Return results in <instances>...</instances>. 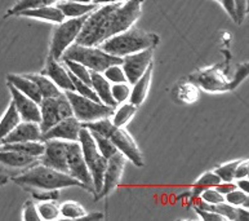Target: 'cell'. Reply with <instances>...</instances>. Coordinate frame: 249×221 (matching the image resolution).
I'll return each mask as SVG.
<instances>
[{
	"mask_svg": "<svg viewBox=\"0 0 249 221\" xmlns=\"http://www.w3.org/2000/svg\"><path fill=\"white\" fill-rule=\"evenodd\" d=\"M143 0H126L123 3L104 4L87 16L75 43L100 45L108 37L123 33L141 17Z\"/></svg>",
	"mask_w": 249,
	"mask_h": 221,
	"instance_id": "6da1fadb",
	"label": "cell"
},
{
	"mask_svg": "<svg viewBox=\"0 0 249 221\" xmlns=\"http://www.w3.org/2000/svg\"><path fill=\"white\" fill-rule=\"evenodd\" d=\"M219 3L222 4L223 9L226 11V13L230 16L231 18L236 22V11H235V3L234 0H218Z\"/></svg>",
	"mask_w": 249,
	"mask_h": 221,
	"instance_id": "f6af8a7d",
	"label": "cell"
},
{
	"mask_svg": "<svg viewBox=\"0 0 249 221\" xmlns=\"http://www.w3.org/2000/svg\"><path fill=\"white\" fill-rule=\"evenodd\" d=\"M57 1H61V0H57Z\"/></svg>",
	"mask_w": 249,
	"mask_h": 221,
	"instance_id": "f5cc1de1",
	"label": "cell"
},
{
	"mask_svg": "<svg viewBox=\"0 0 249 221\" xmlns=\"http://www.w3.org/2000/svg\"><path fill=\"white\" fill-rule=\"evenodd\" d=\"M78 141L80 144V147H82L84 161H86L88 169L92 175L93 190L96 193L97 198H100L101 189H102V184H104V173L106 166H107V159L100 153V150L94 143L93 136H92L89 129L84 126L79 132Z\"/></svg>",
	"mask_w": 249,
	"mask_h": 221,
	"instance_id": "8992f818",
	"label": "cell"
},
{
	"mask_svg": "<svg viewBox=\"0 0 249 221\" xmlns=\"http://www.w3.org/2000/svg\"><path fill=\"white\" fill-rule=\"evenodd\" d=\"M158 43H159V37L156 34L146 33L141 29L132 26L128 30L104 40L98 47L108 55L124 57L132 53L141 52L143 49L155 48Z\"/></svg>",
	"mask_w": 249,
	"mask_h": 221,
	"instance_id": "3957f363",
	"label": "cell"
},
{
	"mask_svg": "<svg viewBox=\"0 0 249 221\" xmlns=\"http://www.w3.org/2000/svg\"><path fill=\"white\" fill-rule=\"evenodd\" d=\"M44 153L39 157V162L54 169L67 172V141L57 139L44 140Z\"/></svg>",
	"mask_w": 249,
	"mask_h": 221,
	"instance_id": "7c38bea8",
	"label": "cell"
},
{
	"mask_svg": "<svg viewBox=\"0 0 249 221\" xmlns=\"http://www.w3.org/2000/svg\"><path fill=\"white\" fill-rule=\"evenodd\" d=\"M30 79H33L35 84L37 86L39 91H40L41 96L44 97H56L60 96L63 91H61L58 87L53 83L51 78H48L45 74H26Z\"/></svg>",
	"mask_w": 249,
	"mask_h": 221,
	"instance_id": "484cf974",
	"label": "cell"
},
{
	"mask_svg": "<svg viewBox=\"0 0 249 221\" xmlns=\"http://www.w3.org/2000/svg\"><path fill=\"white\" fill-rule=\"evenodd\" d=\"M25 141H43V131H41L40 124L36 122L21 120L13 128V131L1 141V144L25 143Z\"/></svg>",
	"mask_w": 249,
	"mask_h": 221,
	"instance_id": "2e32d148",
	"label": "cell"
},
{
	"mask_svg": "<svg viewBox=\"0 0 249 221\" xmlns=\"http://www.w3.org/2000/svg\"><path fill=\"white\" fill-rule=\"evenodd\" d=\"M126 158L120 151H116L114 155L107 159V166L104 173V184L101 189L100 197H106L119 185L123 176L124 167H125Z\"/></svg>",
	"mask_w": 249,
	"mask_h": 221,
	"instance_id": "4fadbf2b",
	"label": "cell"
},
{
	"mask_svg": "<svg viewBox=\"0 0 249 221\" xmlns=\"http://www.w3.org/2000/svg\"><path fill=\"white\" fill-rule=\"evenodd\" d=\"M219 183H221V179H219L218 175L214 171H209V172L203 173L197 179L195 185H194V194H195V197H197V195H200V193L203 190L208 189V187L217 186Z\"/></svg>",
	"mask_w": 249,
	"mask_h": 221,
	"instance_id": "4dcf8cb0",
	"label": "cell"
},
{
	"mask_svg": "<svg viewBox=\"0 0 249 221\" xmlns=\"http://www.w3.org/2000/svg\"><path fill=\"white\" fill-rule=\"evenodd\" d=\"M102 74H104L105 78L107 79L111 84L126 82L125 73H124L123 68H122V65H111Z\"/></svg>",
	"mask_w": 249,
	"mask_h": 221,
	"instance_id": "d590c367",
	"label": "cell"
},
{
	"mask_svg": "<svg viewBox=\"0 0 249 221\" xmlns=\"http://www.w3.org/2000/svg\"><path fill=\"white\" fill-rule=\"evenodd\" d=\"M87 16L78 17V18H66L61 23H57V26L53 30L49 56L53 57L54 60L61 61L65 51L76 40Z\"/></svg>",
	"mask_w": 249,
	"mask_h": 221,
	"instance_id": "ba28073f",
	"label": "cell"
},
{
	"mask_svg": "<svg viewBox=\"0 0 249 221\" xmlns=\"http://www.w3.org/2000/svg\"><path fill=\"white\" fill-rule=\"evenodd\" d=\"M67 173H70L71 176L82 181L89 190H93V180L90 175L88 166H87L84 157H83L82 147L79 141H67Z\"/></svg>",
	"mask_w": 249,
	"mask_h": 221,
	"instance_id": "30bf717a",
	"label": "cell"
},
{
	"mask_svg": "<svg viewBox=\"0 0 249 221\" xmlns=\"http://www.w3.org/2000/svg\"><path fill=\"white\" fill-rule=\"evenodd\" d=\"M19 122H21V116H19L18 111L16 109L15 104L11 102L9 106H8V109L4 112V115L1 116V119H0V144L13 131V128Z\"/></svg>",
	"mask_w": 249,
	"mask_h": 221,
	"instance_id": "d4e9b609",
	"label": "cell"
},
{
	"mask_svg": "<svg viewBox=\"0 0 249 221\" xmlns=\"http://www.w3.org/2000/svg\"><path fill=\"white\" fill-rule=\"evenodd\" d=\"M54 3H57V0H17L15 5L8 9L5 17L17 16L19 12L27 11V9H35V8L44 7V5H52Z\"/></svg>",
	"mask_w": 249,
	"mask_h": 221,
	"instance_id": "f1b7e54d",
	"label": "cell"
},
{
	"mask_svg": "<svg viewBox=\"0 0 249 221\" xmlns=\"http://www.w3.org/2000/svg\"><path fill=\"white\" fill-rule=\"evenodd\" d=\"M197 215L200 216L201 220H207V221H223L225 219L221 216L219 214H217L216 211H211V210H200V208H196Z\"/></svg>",
	"mask_w": 249,
	"mask_h": 221,
	"instance_id": "ee69618b",
	"label": "cell"
},
{
	"mask_svg": "<svg viewBox=\"0 0 249 221\" xmlns=\"http://www.w3.org/2000/svg\"><path fill=\"white\" fill-rule=\"evenodd\" d=\"M122 58H123L122 68L125 73L126 82L132 86L141 78L150 65L153 64L154 48L143 49L141 52L132 53V55L124 56Z\"/></svg>",
	"mask_w": 249,
	"mask_h": 221,
	"instance_id": "8fae6325",
	"label": "cell"
},
{
	"mask_svg": "<svg viewBox=\"0 0 249 221\" xmlns=\"http://www.w3.org/2000/svg\"><path fill=\"white\" fill-rule=\"evenodd\" d=\"M61 60H72L80 62L90 72L104 73L111 65H122V57L112 56L101 49L98 45L71 44L65 51Z\"/></svg>",
	"mask_w": 249,
	"mask_h": 221,
	"instance_id": "5b68a950",
	"label": "cell"
},
{
	"mask_svg": "<svg viewBox=\"0 0 249 221\" xmlns=\"http://www.w3.org/2000/svg\"><path fill=\"white\" fill-rule=\"evenodd\" d=\"M216 1H218V0H216Z\"/></svg>",
	"mask_w": 249,
	"mask_h": 221,
	"instance_id": "db71d44e",
	"label": "cell"
},
{
	"mask_svg": "<svg viewBox=\"0 0 249 221\" xmlns=\"http://www.w3.org/2000/svg\"><path fill=\"white\" fill-rule=\"evenodd\" d=\"M235 181V185L238 189L240 190L246 191V193H249V181H248V177H243V179H238V180H234Z\"/></svg>",
	"mask_w": 249,
	"mask_h": 221,
	"instance_id": "7dc6e473",
	"label": "cell"
},
{
	"mask_svg": "<svg viewBox=\"0 0 249 221\" xmlns=\"http://www.w3.org/2000/svg\"><path fill=\"white\" fill-rule=\"evenodd\" d=\"M67 100L70 102L71 109L75 118H78L83 124L96 122L102 118H108L112 115L114 109L112 106H107L102 102L94 101L92 98L84 97L76 93L75 91H65Z\"/></svg>",
	"mask_w": 249,
	"mask_h": 221,
	"instance_id": "52a82bcc",
	"label": "cell"
},
{
	"mask_svg": "<svg viewBox=\"0 0 249 221\" xmlns=\"http://www.w3.org/2000/svg\"><path fill=\"white\" fill-rule=\"evenodd\" d=\"M130 90H132V88H130V84L128 82L111 84L112 98L115 100V102L118 105H119V104H123V102H125L126 100L129 98Z\"/></svg>",
	"mask_w": 249,
	"mask_h": 221,
	"instance_id": "836d02e7",
	"label": "cell"
},
{
	"mask_svg": "<svg viewBox=\"0 0 249 221\" xmlns=\"http://www.w3.org/2000/svg\"><path fill=\"white\" fill-rule=\"evenodd\" d=\"M89 219H92V220H100V219H104V215L102 214H90V215L87 214L86 216L80 219V220H89Z\"/></svg>",
	"mask_w": 249,
	"mask_h": 221,
	"instance_id": "f907efd6",
	"label": "cell"
},
{
	"mask_svg": "<svg viewBox=\"0 0 249 221\" xmlns=\"http://www.w3.org/2000/svg\"><path fill=\"white\" fill-rule=\"evenodd\" d=\"M153 72H154V64H151L147 68L143 75H142L141 78L138 79L137 82L132 84L133 88L130 90V94H129V102L130 104H133L138 108L140 105L143 104V101L147 97V94H149L150 91V86H151V79H153Z\"/></svg>",
	"mask_w": 249,
	"mask_h": 221,
	"instance_id": "d6986e66",
	"label": "cell"
},
{
	"mask_svg": "<svg viewBox=\"0 0 249 221\" xmlns=\"http://www.w3.org/2000/svg\"><path fill=\"white\" fill-rule=\"evenodd\" d=\"M39 158L25 155V154L17 153L13 150L0 149V168L13 169V171H21V169L29 168L34 163H36Z\"/></svg>",
	"mask_w": 249,
	"mask_h": 221,
	"instance_id": "ac0fdd59",
	"label": "cell"
},
{
	"mask_svg": "<svg viewBox=\"0 0 249 221\" xmlns=\"http://www.w3.org/2000/svg\"><path fill=\"white\" fill-rule=\"evenodd\" d=\"M225 201L235 207L242 206L244 207V208H248L249 197L248 193L240 190V189L236 187V189H234V190L230 191V193H227V194L225 195Z\"/></svg>",
	"mask_w": 249,
	"mask_h": 221,
	"instance_id": "e575fe53",
	"label": "cell"
},
{
	"mask_svg": "<svg viewBox=\"0 0 249 221\" xmlns=\"http://www.w3.org/2000/svg\"><path fill=\"white\" fill-rule=\"evenodd\" d=\"M75 1H79V3L90 4V3H94V1H96V0H75Z\"/></svg>",
	"mask_w": 249,
	"mask_h": 221,
	"instance_id": "816d5d0a",
	"label": "cell"
},
{
	"mask_svg": "<svg viewBox=\"0 0 249 221\" xmlns=\"http://www.w3.org/2000/svg\"><path fill=\"white\" fill-rule=\"evenodd\" d=\"M8 88L11 91L12 94V102L15 104L16 109L18 111L21 120H26V122H36L40 124L41 115H40V106L37 102L27 97L26 94L19 92L16 87L8 83Z\"/></svg>",
	"mask_w": 249,
	"mask_h": 221,
	"instance_id": "9a60e30c",
	"label": "cell"
},
{
	"mask_svg": "<svg viewBox=\"0 0 249 221\" xmlns=\"http://www.w3.org/2000/svg\"><path fill=\"white\" fill-rule=\"evenodd\" d=\"M238 163L239 161H231V162H227V163H223V165L218 166V167L214 169V172L218 175L221 181H234L235 168H236Z\"/></svg>",
	"mask_w": 249,
	"mask_h": 221,
	"instance_id": "8d00e7d4",
	"label": "cell"
},
{
	"mask_svg": "<svg viewBox=\"0 0 249 221\" xmlns=\"http://www.w3.org/2000/svg\"><path fill=\"white\" fill-rule=\"evenodd\" d=\"M17 16L35 19H43V21H48V22L53 23H61L62 21L66 19L62 11L57 7V4L56 5L54 4H52V5H44V7L35 8V9H27V11L19 12Z\"/></svg>",
	"mask_w": 249,
	"mask_h": 221,
	"instance_id": "ffe728a7",
	"label": "cell"
},
{
	"mask_svg": "<svg viewBox=\"0 0 249 221\" xmlns=\"http://www.w3.org/2000/svg\"><path fill=\"white\" fill-rule=\"evenodd\" d=\"M90 87L93 88L102 104L107 106H112V108L118 106L115 100L112 98L111 83L105 78L102 73L90 72Z\"/></svg>",
	"mask_w": 249,
	"mask_h": 221,
	"instance_id": "44dd1931",
	"label": "cell"
},
{
	"mask_svg": "<svg viewBox=\"0 0 249 221\" xmlns=\"http://www.w3.org/2000/svg\"><path fill=\"white\" fill-rule=\"evenodd\" d=\"M137 111V106L130 102H123L122 105H118V109H114L112 115L110 116L112 124L116 127H124L128 122L134 116Z\"/></svg>",
	"mask_w": 249,
	"mask_h": 221,
	"instance_id": "4316f807",
	"label": "cell"
},
{
	"mask_svg": "<svg viewBox=\"0 0 249 221\" xmlns=\"http://www.w3.org/2000/svg\"><path fill=\"white\" fill-rule=\"evenodd\" d=\"M62 64L66 66V69L71 74L76 76L78 79H80L82 82L87 83L90 86V70L88 68H86L84 65H82L80 62H76V61L72 60H61Z\"/></svg>",
	"mask_w": 249,
	"mask_h": 221,
	"instance_id": "1f68e13d",
	"label": "cell"
},
{
	"mask_svg": "<svg viewBox=\"0 0 249 221\" xmlns=\"http://www.w3.org/2000/svg\"><path fill=\"white\" fill-rule=\"evenodd\" d=\"M83 123L74 115L65 118L57 124H54L48 131L43 132V141L44 140L57 139L63 141H78L79 132L82 129Z\"/></svg>",
	"mask_w": 249,
	"mask_h": 221,
	"instance_id": "5bb4252c",
	"label": "cell"
},
{
	"mask_svg": "<svg viewBox=\"0 0 249 221\" xmlns=\"http://www.w3.org/2000/svg\"><path fill=\"white\" fill-rule=\"evenodd\" d=\"M7 79L8 83L12 84L13 87H16L19 92H22L23 94H26L27 97H30L31 100H34L37 104H40V101L43 100L40 91H39V88H37V86L35 84L33 79L29 78L26 74H9L7 76Z\"/></svg>",
	"mask_w": 249,
	"mask_h": 221,
	"instance_id": "7402d4cb",
	"label": "cell"
},
{
	"mask_svg": "<svg viewBox=\"0 0 249 221\" xmlns=\"http://www.w3.org/2000/svg\"><path fill=\"white\" fill-rule=\"evenodd\" d=\"M179 97H182L183 101L186 102H193L196 101L197 97H199V91L194 84H185L179 88L178 92Z\"/></svg>",
	"mask_w": 249,
	"mask_h": 221,
	"instance_id": "ab89813d",
	"label": "cell"
},
{
	"mask_svg": "<svg viewBox=\"0 0 249 221\" xmlns=\"http://www.w3.org/2000/svg\"><path fill=\"white\" fill-rule=\"evenodd\" d=\"M22 220H25V221L41 220L40 215H39V212H37L36 203L34 202V201H27V202L25 203V206H23Z\"/></svg>",
	"mask_w": 249,
	"mask_h": 221,
	"instance_id": "60d3db41",
	"label": "cell"
},
{
	"mask_svg": "<svg viewBox=\"0 0 249 221\" xmlns=\"http://www.w3.org/2000/svg\"><path fill=\"white\" fill-rule=\"evenodd\" d=\"M249 173V161L248 159H243V161H239L236 168H235V180L238 179H243V177H248Z\"/></svg>",
	"mask_w": 249,
	"mask_h": 221,
	"instance_id": "7bdbcfd3",
	"label": "cell"
},
{
	"mask_svg": "<svg viewBox=\"0 0 249 221\" xmlns=\"http://www.w3.org/2000/svg\"><path fill=\"white\" fill-rule=\"evenodd\" d=\"M60 212L63 219H70V220H80L87 215L86 208L75 201L63 202L60 206Z\"/></svg>",
	"mask_w": 249,
	"mask_h": 221,
	"instance_id": "f546056e",
	"label": "cell"
},
{
	"mask_svg": "<svg viewBox=\"0 0 249 221\" xmlns=\"http://www.w3.org/2000/svg\"><path fill=\"white\" fill-rule=\"evenodd\" d=\"M235 11H236V23L242 25L248 12V0H234Z\"/></svg>",
	"mask_w": 249,
	"mask_h": 221,
	"instance_id": "b9f144b4",
	"label": "cell"
},
{
	"mask_svg": "<svg viewBox=\"0 0 249 221\" xmlns=\"http://www.w3.org/2000/svg\"><path fill=\"white\" fill-rule=\"evenodd\" d=\"M16 184L21 185L23 187H30L35 190L40 191H52L66 189V187H83L89 190L82 181L75 179L67 172H62L58 169L43 165V163H34L29 168L19 173L15 179Z\"/></svg>",
	"mask_w": 249,
	"mask_h": 221,
	"instance_id": "7a4b0ae2",
	"label": "cell"
},
{
	"mask_svg": "<svg viewBox=\"0 0 249 221\" xmlns=\"http://www.w3.org/2000/svg\"><path fill=\"white\" fill-rule=\"evenodd\" d=\"M44 74L53 80L61 91H74L72 80L70 78V73L66 69V66L62 64V61L54 60L53 57L48 56L47 62H45Z\"/></svg>",
	"mask_w": 249,
	"mask_h": 221,
	"instance_id": "e0dca14e",
	"label": "cell"
},
{
	"mask_svg": "<svg viewBox=\"0 0 249 221\" xmlns=\"http://www.w3.org/2000/svg\"><path fill=\"white\" fill-rule=\"evenodd\" d=\"M44 141H25V143H12V144H1L0 149L13 150L17 153L30 155V157L39 158L44 153Z\"/></svg>",
	"mask_w": 249,
	"mask_h": 221,
	"instance_id": "cb8c5ba5",
	"label": "cell"
},
{
	"mask_svg": "<svg viewBox=\"0 0 249 221\" xmlns=\"http://www.w3.org/2000/svg\"><path fill=\"white\" fill-rule=\"evenodd\" d=\"M36 207L41 220H57L61 218L60 204L56 202V199L39 201Z\"/></svg>",
	"mask_w": 249,
	"mask_h": 221,
	"instance_id": "83f0119b",
	"label": "cell"
},
{
	"mask_svg": "<svg viewBox=\"0 0 249 221\" xmlns=\"http://www.w3.org/2000/svg\"><path fill=\"white\" fill-rule=\"evenodd\" d=\"M200 199L209 204H217L225 201V195H222L216 187H208L200 193Z\"/></svg>",
	"mask_w": 249,
	"mask_h": 221,
	"instance_id": "f35d334b",
	"label": "cell"
},
{
	"mask_svg": "<svg viewBox=\"0 0 249 221\" xmlns=\"http://www.w3.org/2000/svg\"><path fill=\"white\" fill-rule=\"evenodd\" d=\"M57 7L62 11L66 18H78V17L89 15L90 12H93L98 5L94 3H79L75 0H61L57 3Z\"/></svg>",
	"mask_w": 249,
	"mask_h": 221,
	"instance_id": "603a6c76",
	"label": "cell"
},
{
	"mask_svg": "<svg viewBox=\"0 0 249 221\" xmlns=\"http://www.w3.org/2000/svg\"><path fill=\"white\" fill-rule=\"evenodd\" d=\"M236 220H248V208L239 206L236 208Z\"/></svg>",
	"mask_w": 249,
	"mask_h": 221,
	"instance_id": "c3c4849f",
	"label": "cell"
},
{
	"mask_svg": "<svg viewBox=\"0 0 249 221\" xmlns=\"http://www.w3.org/2000/svg\"><path fill=\"white\" fill-rule=\"evenodd\" d=\"M214 187H216L221 194L226 195L227 193H230V191H232L234 189H236V185H235V181H221V183Z\"/></svg>",
	"mask_w": 249,
	"mask_h": 221,
	"instance_id": "bcb514c9",
	"label": "cell"
},
{
	"mask_svg": "<svg viewBox=\"0 0 249 221\" xmlns=\"http://www.w3.org/2000/svg\"><path fill=\"white\" fill-rule=\"evenodd\" d=\"M236 208L238 207L232 206L230 203H227L226 201L212 206V211H216L217 214L221 215L225 220H236Z\"/></svg>",
	"mask_w": 249,
	"mask_h": 221,
	"instance_id": "74e56055",
	"label": "cell"
},
{
	"mask_svg": "<svg viewBox=\"0 0 249 221\" xmlns=\"http://www.w3.org/2000/svg\"><path fill=\"white\" fill-rule=\"evenodd\" d=\"M40 106V128L41 131H48L54 124L61 122L65 118L74 115L72 109L66 94L61 93L56 97H44L39 104Z\"/></svg>",
	"mask_w": 249,
	"mask_h": 221,
	"instance_id": "9c48e42d",
	"label": "cell"
},
{
	"mask_svg": "<svg viewBox=\"0 0 249 221\" xmlns=\"http://www.w3.org/2000/svg\"><path fill=\"white\" fill-rule=\"evenodd\" d=\"M123 1H126V0H96V1H94V4H97V5H104V4L123 3Z\"/></svg>",
	"mask_w": 249,
	"mask_h": 221,
	"instance_id": "681fc988",
	"label": "cell"
},
{
	"mask_svg": "<svg viewBox=\"0 0 249 221\" xmlns=\"http://www.w3.org/2000/svg\"><path fill=\"white\" fill-rule=\"evenodd\" d=\"M90 133H92V136H93L94 143H96L97 147H98V150H100V153L102 154L106 159H108V158L111 157V155H114V154L118 151L115 145L112 144V141L108 139V137H106V136L101 135V133L94 131H90Z\"/></svg>",
	"mask_w": 249,
	"mask_h": 221,
	"instance_id": "d6a6232c",
	"label": "cell"
},
{
	"mask_svg": "<svg viewBox=\"0 0 249 221\" xmlns=\"http://www.w3.org/2000/svg\"><path fill=\"white\" fill-rule=\"evenodd\" d=\"M83 126L90 131L98 132L101 135L108 137L112 141V144L115 145L118 151L124 154L126 159L133 162V165H136L137 167H143V165H145L143 155H142L141 150L137 147L133 137L123 127L114 126L110 116L98 119L96 122H90V123H84Z\"/></svg>",
	"mask_w": 249,
	"mask_h": 221,
	"instance_id": "277c9868",
	"label": "cell"
}]
</instances>
